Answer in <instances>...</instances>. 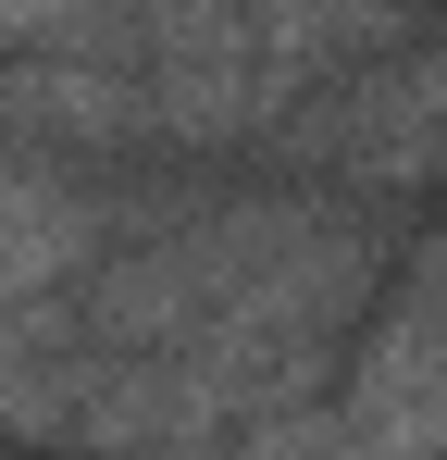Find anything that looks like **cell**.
<instances>
[{
	"mask_svg": "<svg viewBox=\"0 0 447 460\" xmlns=\"http://www.w3.org/2000/svg\"><path fill=\"white\" fill-rule=\"evenodd\" d=\"M298 150L361 174V187H398L447 162V50H385L361 75H323V100L298 112Z\"/></svg>",
	"mask_w": 447,
	"mask_h": 460,
	"instance_id": "6da1fadb",
	"label": "cell"
},
{
	"mask_svg": "<svg viewBox=\"0 0 447 460\" xmlns=\"http://www.w3.org/2000/svg\"><path fill=\"white\" fill-rule=\"evenodd\" d=\"M137 0H0V50H74V38H125Z\"/></svg>",
	"mask_w": 447,
	"mask_h": 460,
	"instance_id": "7a4b0ae2",
	"label": "cell"
}]
</instances>
